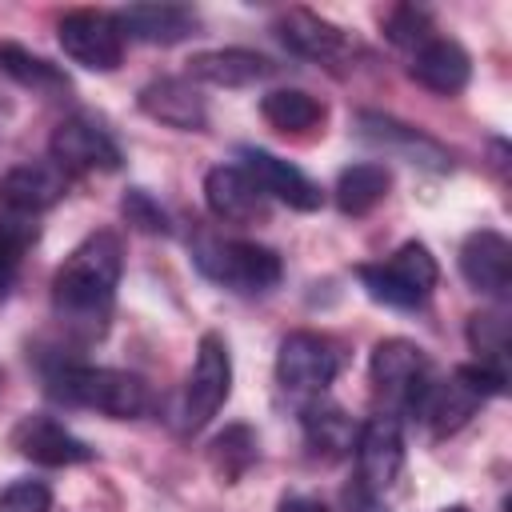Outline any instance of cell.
Returning a JSON list of instances; mask_svg holds the SVG:
<instances>
[{"instance_id": "obj_22", "label": "cell", "mask_w": 512, "mask_h": 512, "mask_svg": "<svg viewBox=\"0 0 512 512\" xmlns=\"http://www.w3.org/2000/svg\"><path fill=\"white\" fill-rule=\"evenodd\" d=\"M356 124H360V136H364V140H372V144H380V148H396V152L412 156V164H416V160L428 164V168H448V164H452V156H448L432 136H424V132L412 128V124H400V120L380 116V112H360Z\"/></svg>"}, {"instance_id": "obj_28", "label": "cell", "mask_w": 512, "mask_h": 512, "mask_svg": "<svg viewBox=\"0 0 512 512\" xmlns=\"http://www.w3.org/2000/svg\"><path fill=\"white\" fill-rule=\"evenodd\" d=\"M468 344L476 352V364L508 380V320L500 312H476L468 320Z\"/></svg>"}, {"instance_id": "obj_11", "label": "cell", "mask_w": 512, "mask_h": 512, "mask_svg": "<svg viewBox=\"0 0 512 512\" xmlns=\"http://www.w3.org/2000/svg\"><path fill=\"white\" fill-rule=\"evenodd\" d=\"M12 448L32 460V464H44V468H72V464H88L96 452L76 436L68 432L60 420L44 416V412H28L16 420L12 428Z\"/></svg>"}, {"instance_id": "obj_17", "label": "cell", "mask_w": 512, "mask_h": 512, "mask_svg": "<svg viewBox=\"0 0 512 512\" xmlns=\"http://www.w3.org/2000/svg\"><path fill=\"white\" fill-rule=\"evenodd\" d=\"M460 276L484 296H504L512 284V244L492 228L472 232L460 244Z\"/></svg>"}, {"instance_id": "obj_20", "label": "cell", "mask_w": 512, "mask_h": 512, "mask_svg": "<svg viewBox=\"0 0 512 512\" xmlns=\"http://www.w3.org/2000/svg\"><path fill=\"white\" fill-rule=\"evenodd\" d=\"M116 24L128 40L140 44H180L196 36L200 16L188 4H132L116 12Z\"/></svg>"}, {"instance_id": "obj_5", "label": "cell", "mask_w": 512, "mask_h": 512, "mask_svg": "<svg viewBox=\"0 0 512 512\" xmlns=\"http://www.w3.org/2000/svg\"><path fill=\"white\" fill-rule=\"evenodd\" d=\"M364 292L376 300V304H388V308H416L432 296L436 280H440V268H436V256L420 244V240H408L400 244L388 260L380 264H360L356 268Z\"/></svg>"}, {"instance_id": "obj_27", "label": "cell", "mask_w": 512, "mask_h": 512, "mask_svg": "<svg viewBox=\"0 0 512 512\" xmlns=\"http://www.w3.org/2000/svg\"><path fill=\"white\" fill-rule=\"evenodd\" d=\"M304 436L312 452L336 460L356 444V428L340 408H304Z\"/></svg>"}, {"instance_id": "obj_9", "label": "cell", "mask_w": 512, "mask_h": 512, "mask_svg": "<svg viewBox=\"0 0 512 512\" xmlns=\"http://www.w3.org/2000/svg\"><path fill=\"white\" fill-rule=\"evenodd\" d=\"M340 372V352L320 332H288L276 352V376L288 392L316 396L324 392Z\"/></svg>"}, {"instance_id": "obj_10", "label": "cell", "mask_w": 512, "mask_h": 512, "mask_svg": "<svg viewBox=\"0 0 512 512\" xmlns=\"http://www.w3.org/2000/svg\"><path fill=\"white\" fill-rule=\"evenodd\" d=\"M368 376H372L376 392H380L388 404L412 412L420 388L428 384V356L420 352V344H412V340H404V336H392V340H380V344L372 348Z\"/></svg>"}, {"instance_id": "obj_24", "label": "cell", "mask_w": 512, "mask_h": 512, "mask_svg": "<svg viewBox=\"0 0 512 512\" xmlns=\"http://www.w3.org/2000/svg\"><path fill=\"white\" fill-rule=\"evenodd\" d=\"M0 72L12 76L20 88H32L36 96H64V92H72V80L64 76V68H56L52 60H44V56L12 44V40L0 44Z\"/></svg>"}, {"instance_id": "obj_14", "label": "cell", "mask_w": 512, "mask_h": 512, "mask_svg": "<svg viewBox=\"0 0 512 512\" xmlns=\"http://www.w3.org/2000/svg\"><path fill=\"white\" fill-rule=\"evenodd\" d=\"M208 212L224 224H256L268 216V196L240 164H216L204 176Z\"/></svg>"}, {"instance_id": "obj_4", "label": "cell", "mask_w": 512, "mask_h": 512, "mask_svg": "<svg viewBox=\"0 0 512 512\" xmlns=\"http://www.w3.org/2000/svg\"><path fill=\"white\" fill-rule=\"evenodd\" d=\"M192 260L208 280H216V284H224L240 296H260V292L276 288L280 276H284L280 256L264 244H252V240L200 236L196 248H192Z\"/></svg>"}, {"instance_id": "obj_32", "label": "cell", "mask_w": 512, "mask_h": 512, "mask_svg": "<svg viewBox=\"0 0 512 512\" xmlns=\"http://www.w3.org/2000/svg\"><path fill=\"white\" fill-rule=\"evenodd\" d=\"M52 492L44 480H16L0 492V512H48Z\"/></svg>"}, {"instance_id": "obj_6", "label": "cell", "mask_w": 512, "mask_h": 512, "mask_svg": "<svg viewBox=\"0 0 512 512\" xmlns=\"http://www.w3.org/2000/svg\"><path fill=\"white\" fill-rule=\"evenodd\" d=\"M228 392H232V356H228V344H224V336L204 332L200 344H196L192 372H188L184 392H180V432H200L224 408Z\"/></svg>"}, {"instance_id": "obj_30", "label": "cell", "mask_w": 512, "mask_h": 512, "mask_svg": "<svg viewBox=\"0 0 512 512\" xmlns=\"http://www.w3.org/2000/svg\"><path fill=\"white\" fill-rule=\"evenodd\" d=\"M28 240H36V224H28L24 216L8 212L4 224H0V300H4V292L12 284V276H16V260L28 248Z\"/></svg>"}, {"instance_id": "obj_23", "label": "cell", "mask_w": 512, "mask_h": 512, "mask_svg": "<svg viewBox=\"0 0 512 512\" xmlns=\"http://www.w3.org/2000/svg\"><path fill=\"white\" fill-rule=\"evenodd\" d=\"M388 188H392V172L376 160H364V164L344 168L332 192H336V208L344 216H368L388 196Z\"/></svg>"}, {"instance_id": "obj_21", "label": "cell", "mask_w": 512, "mask_h": 512, "mask_svg": "<svg viewBox=\"0 0 512 512\" xmlns=\"http://www.w3.org/2000/svg\"><path fill=\"white\" fill-rule=\"evenodd\" d=\"M188 76L216 84V88H248L256 80L272 76V60L252 48H212V52H196L188 60Z\"/></svg>"}, {"instance_id": "obj_35", "label": "cell", "mask_w": 512, "mask_h": 512, "mask_svg": "<svg viewBox=\"0 0 512 512\" xmlns=\"http://www.w3.org/2000/svg\"><path fill=\"white\" fill-rule=\"evenodd\" d=\"M440 512H468L464 504H452V508H440Z\"/></svg>"}, {"instance_id": "obj_25", "label": "cell", "mask_w": 512, "mask_h": 512, "mask_svg": "<svg viewBox=\"0 0 512 512\" xmlns=\"http://www.w3.org/2000/svg\"><path fill=\"white\" fill-rule=\"evenodd\" d=\"M260 460V440L248 424H228L212 444H208V464L224 484H236L252 464Z\"/></svg>"}, {"instance_id": "obj_2", "label": "cell", "mask_w": 512, "mask_h": 512, "mask_svg": "<svg viewBox=\"0 0 512 512\" xmlns=\"http://www.w3.org/2000/svg\"><path fill=\"white\" fill-rule=\"evenodd\" d=\"M44 388L60 404L92 408L112 420H132L148 412V384L136 372H120V368L56 360L52 368H44Z\"/></svg>"}, {"instance_id": "obj_26", "label": "cell", "mask_w": 512, "mask_h": 512, "mask_svg": "<svg viewBox=\"0 0 512 512\" xmlns=\"http://www.w3.org/2000/svg\"><path fill=\"white\" fill-rule=\"evenodd\" d=\"M260 116L276 132H312L324 120V104L300 88H276L260 100Z\"/></svg>"}, {"instance_id": "obj_16", "label": "cell", "mask_w": 512, "mask_h": 512, "mask_svg": "<svg viewBox=\"0 0 512 512\" xmlns=\"http://www.w3.org/2000/svg\"><path fill=\"white\" fill-rule=\"evenodd\" d=\"M272 32L280 36V44L304 60H316V64H336L348 56V36L340 24L308 12V8H288L276 16Z\"/></svg>"}, {"instance_id": "obj_15", "label": "cell", "mask_w": 512, "mask_h": 512, "mask_svg": "<svg viewBox=\"0 0 512 512\" xmlns=\"http://www.w3.org/2000/svg\"><path fill=\"white\" fill-rule=\"evenodd\" d=\"M240 160H244L240 168L260 184L264 196H276L280 204H288L296 212H316L324 204L320 184L308 180L296 164H288V160H280V156H272L264 148H240Z\"/></svg>"}, {"instance_id": "obj_33", "label": "cell", "mask_w": 512, "mask_h": 512, "mask_svg": "<svg viewBox=\"0 0 512 512\" xmlns=\"http://www.w3.org/2000/svg\"><path fill=\"white\" fill-rule=\"evenodd\" d=\"M344 512H388V508H384L380 492H368V488L356 480V484L344 488Z\"/></svg>"}, {"instance_id": "obj_7", "label": "cell", "mask_w": 512, "mask_h": 512, "mask_svg": "<svg viewBox=\"0 0 512 512\" xmlns=\"http://www.w3.org/2000/svg\"><path fill=\"white\" fill-rule=\"evenodd\" d=\"M56 40L64 56L88 72H116L124 60V32L108 12H92V8L68 12L56 24Z\"/></svg>"}, {"instance_id": "obj_13", "label": "cell", "mask_w": 512, "mask_h": 512, "mask_svg": "<svg viewBox=\"0 0 512 512\" xmlns=\"http://www.w3.org/2000/svg\"><path fill=\"white\" fill-rule=\"evenodd\" d=\"M68 192V172H60L52 160H28L0 176V208L12 216H40Z\"/></svg>"}, {"instance_id": "obj_34", "label": "cell", "mask_w": 512, "mask_h": 512, "mask_svg": "<svg viewBox=\"0 0 512 512\" xmlns=\"http://www.w3.org/2000/svg\"><path fill=\"white\" fill-rule=\"evenodd\" d=\"M280 512H324V504L312 500V496H288V500L280 504Z\"/></svg>"}, {"instance_id": "obj_19", "label": "cell", "mask_w": 512, "mask_h": 512, "mask_svg": "<svg viewBox=\"0 0 512 512\" xmlns=\"http://www.w3.org/2000/svg\"><path fill=\"white\" fill-rule=\"evenodd\" d=\"M140 112L164 128H176V132H200L208 124V108H204L200 92L180 76H160V80L144 84L140 88Z\"/></svg>"}, {"instance_id": "obj_12", "label": "cell", "mask_w": 512, "mask_h": 512, "mask_svg": "<svg viewBox=\"0 0 512 512\" xmlns=\"http://www.w3.org/2000/svg\"><path fill=\"white\" fill-rule=\"evenodd\" d=\"M356 468L368 492H388L404 468V436L392 412H376L356 432Z\"/></svg>"}, {"instance_id": "obj_18", "label": "cell", "mask_w": 512, "mask_h": 512, "mask_svg": "<svg viewBox=\"0 0 512 512\" xmlns=\"http://www.w3.org/2000/svg\"><path fill=\"white\" fill-rule=\"evenodd\" d=\"M408 76H412L416 84H424L428 92H436V96H456V92H464L468 80H472V60H468V52H464L456 40L432 36V40H424V44L412 52Z\"/></svg>"}, {"instance_id": "obj_31", "label": "cell", "mask_w": 512, "mask_h": 512, "mask_svg": "<svg viewBox=\"0 0 512 512\" xmlns=\"http://www.w3.org/2000/svg\"><path fill=\"white\" fill-rule=\"evenodd\" d=\"M120 212H124V220H128L132 228H140V232H152V236H164V232H168L164 208H160L144 188H128L124 200H120Z\"/></svg>"}, {"instance_id": "obj_3", "label": "cell", "mask_w": 512, "mask_h": 512, "mask_svg": "<svg viewBox=\"0 0 512 512\" xmlns=\"http://www.w3.org/2000/svg\"><path fill=\"white\" fill-rule=\"evenodd\" d=\"M504 376H496L484 364H460L448 380H428L412 404V412L432 428V436H452L460 432L488 396L504 392Z\"/></svg>"}, {"instance_id": "obj_1", "label": "cell", "mask_w": 512, "mask_h": 512, "mask_svg": "<svg viewBox=\"0 0 512 512\" xmlns=\"http://www.w3.org/2000/svg\"><path fill=\"white\" fill-rule=\"evenodd\" d=\"M124 272V244L116 232L84 236L52 276V308L68 336L100 340L112 320L116 284Z\"/></svg>"}, {"instance_id": "obj_29", "label": "cell", "mask_w": 512, "mask_h": 512, "mask_svg": "<svg viewBox=\"0 0 512 512\" xmlns=\"http://www.w3.org/2000/svg\"><path fill=\"white\" fill-rule=\"evenodd\" d=\"M384 36H388L396 48L416 52V48H420L424 40H432L436 32H432V20H428V12H424V8L400 4V8H392V12L384 16Z\"/></svg>"}, {"instance_id": "obj_8", "label": "cell", "mask_w": 512, "mask_h": 512, "mask_svg": "<svg viewBox=\"0 0 512 512\" xmlns=\"http://www.w3.org/2000/svg\"><path fill=\"white\" fill-rule=\"evenodd\" d=\"M48 152H52V164L60 172H116L124 160L112 132L92 116L60 120L52 140H48Z\"/></svg>"}]
</instances>
